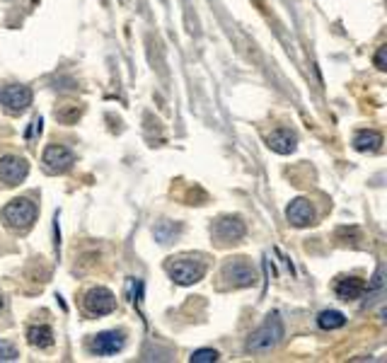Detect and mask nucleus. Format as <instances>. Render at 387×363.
<instances>
[{"label":"nucleus","instance_id":"nucleus-8","mask_svg":"<svg viewBox=\"0 0 387 363\" xmlns=\"http://www.w3.org/2000/svg\"><path fill=\"white\" fill-rule=\"evenodd\" d=\"M90 349L95 351L97 356H111L116 351L124 349V334L121 332H102L97 334L93 341H90Z\"/></svg>","mask_w":387,"mask_h":363},{"label":"nucleus","instance_id":"nucleus-9","mask_svg":"<svg viewBox=\"0 0 387 363\" xmlns=\"http://www.w3.org/2000/svg\"><path fill=\"white\" fill-rule=\"evenodd\" d=\"M223 276H226L232 286H240V288L242 286H252L254 279H257V276H254V269L249 267L247 262H240V259L228 264V267L223 269Z\"/></svg>","mask_w":387,"mask_h":363},{"label":"nucleus","instance_id":"nucleus-2","mask_svg":"<svg viewBox=\"0 0 387 363\" xmlns=\"http://www.w3.org/2000/svg\"><path fill=\"white\" fill-rule=\"evenodd\" d=\"M3 221L13 230H27L37 221V206L29 199H15L3 208Z\"/></svg>","mask_w":387,"mask_h":363},{"label":"nucleus","instance_id":"nucleus-17","mask_svg":"<svg viewBox=\"0 0 387 363\" xmlns=\"http://www.w3.org/2000/svg\"><path fill=\"white\" fill-rule=\"evenodd\" d=\"M218 361V351L213 349H198L191 354V363H213Z\"/></svg>","mask_w":387,"mask_h":363},{"label":"nucleus","instance_id":"nucleus-4","mask_svg":"<svg viewBox=\"0 0 387 363\" xmlns=\"http://www.w3.org/2000/svg\"><path fill=\"white\" fill-rule=\"evenodd\" d=\"M29 167H27V160L24 157H17V155H5L0 157V180H3L8 187H15V184H19L27 177Z\"/></svg>","mask_w":387,"mask_h":363},{"label":"nucleus","instance_id":"nucleus-15","mask_svg":"<svg viewBox=\"0 0 387 363\" xmlns=\"http://www.w3.org/2000/svg\"><path fill=\"white\" fill-rule=\"evenodd\" d=\"M27 339L32 346H39V349H49L51 344H54V332L49 330V327H32V330L27 332Z\"/></svg>","mask_w":387,"mask_h":363},{"label":"nucleus","instance_id":"nucleus-13","mask_svg":"<svg viewBox=\"0 0 387 363\" xmlns=\"http://www.w3.org/2000/svg\"><path fill=\"white\" fill-rule=\"evenodd\" d=\"M269 148L276 153H281V155H286V153H293L295 150V136L290 134L286 129H278L274 131L271 136H269Z\"/></svg>","mask_w":387,"mask_h":363},{"label":"nucleus","instance_id":"nucleus-1","mask_svg":"<svg viewBox=\"0 0 387 363\" xmlns=\"http://www.w3.org/2000/svg\"><path fill=\"white\" fill-rule=\"evenodd\" d=\"M281 337H283L281 318L274 313L264 320V325L259 327L257 332H252V337H249V341H247V349L254 351V354H267V351H271L274 346L281 341Z\"/></svg>","mask_w":387,"mask_h":363},{"label":"nucleus","instance_id":"nucleus-19","mask_svg":"<svg viewBox=\"0 0 387 363\" xmlns=\"http://www.w3.org/2000/svg\"><path fill=\"white\" fill-rule=\"evenodd\" d=\"M385 54H387V46H380V51L375 54V65H378L380 70L387 68V65H385Z\"/></svg>","mask_w":387,"mask_h":363},{"label":"nucleus","instance_id":"nucleus-20","mask_svg":"<svg viewBox=\"0 0 387 363\" xmlns=\"http://www.w3.org/2000/svg\"><path fill=\"white\" fill-rule=\"evenodd\" d=\"M0 308H3V298H0Z\"/></svg>","mask_w":387,"mask_h":363},{"label":"nucleus","instance_id":"nucleus-12","mask_svg":"<svg viewBox=\"0 0 387 363\" xmlns=\"http://www.w3.org/2000/svg\"><path fill=\"white\" fill-rule=\"evenodd\" d=\"M334 291H337V295L341 300H356L363 295L365 284L361 279H356V276H349V279H339L337 286H334Z\"/></svg>","mask_w":387,"mask_h":363},{"label":"nucleus","instance_id":"nucleus-18","mask_svg":"<svg viewBox=\"0 0 387 363\" xmlns=\"http://www.w3.org/2000/svg\"><path fill=\"white\" fill-rule=\"evenodd\" d=\"M17 359V349L8 341H0V361H15Z\"/></svg>","mask_w":387,"mask_h":363},{"label":"nucleus","instance_id":"nucleus-14","mask_svg":"<svg viewBox=\"0 0 387 363\" xmlns=\"http://www.w3.org/2000/svg\"><path fill=\"white\" fill-rule=\"evenodd\" d=\"M383 146V136L378 131H361L358 136L354 138V148L361 153H375Z\"/></svg>","mask_w":387,"mask_h":363},{"label":"nucleus","instance_id":"nucleus-7","mask_svg":"<svg viewBox=\"0 0 387 363\" xmlns=\"http://www.w3.org/2000/svg\"><path fill=\"white\" fill-rule=\"evenodd\" d=\"M85 308L93 315H106L116 308V298H114V293L106 288H93L85 295Z\"/></svg>","mask_w":387,"mask_h":363},{"label":"nucleus","instance_id":"nucleus-16","mask_svg":"<svg viewBox=\"0 0 387 363\" xmlns=\"http://www.w3.org/2000/svg\"><path fill=\"white\" fill-rule=\"evenodd\" d=\"M317 325L322 327V330H339V327L346 325V318L339 310H324V313H319Z\"/></svg>","mask_w":387,"mask_h":363},{"label":"nucleus","instance_id":"nucleus-10","mask_svg":"<svg viewBox=\"0 0 387 363\" xmlns=\"http://www.w3.org/2000/svg\"><path fill=\"white\" fill-rule=\"evenodd\" d=\"M213 235L221 242H237L244 235V223L237 221V218H221L213 228Z\"/></svg>","mask_w":387,"mask_h":363},{"label":"nucleus","instance_id":"nucleus-11","mask_svg":"<svg viewBox=\"0 0 387 363\" xmlns=\"http://www.w3.org/2000/svg\"><path fill=\"white\" fill-rule=\"evenodd\" d=\"M286 216H288V221L293 223L295 228H305V226H310V223H313L315 213H313V206H310L305 199H295V201L288 206Z\"/></svg>","mask_w":387,"mask_h":363},{"label":"nucleus","instance_id":"nucleus-3","mask_svg":"<svg viewBox=\"0 0 387 363\" xmlns=\"http://www.w3.org/2000/svg\"><path fill=\"white\" fill-rule=\"evenodd\" d=\"M167 272H170V276L177 281V284L191 286V284H196L198 279H203V272H206V267H203L201 262H189V259H177V262L167 264Z\"/></svg>","mask_w":387,"mask_h":363},{"label":"nucleus","instance_id":"nucleus-6","mask_svg":"<svg viewBox=\"0 0 387 363\" xmlns=\"http://www.w3.org/2000/svg\"><path fill=\"white\" fill-rule=\"evenodd\" d=\"M0 102L10 111H24L32 105V90L24 88V85H8V88L0 90Z\"/></svg>","mask_w":387,"mask_h":363},{"label":"nucleus","instance_id":"nucleus-5","mask_svg":"<svg viewBox=\"0 0 387 363\" xmlns=\"http://www.w3.org/2000/svg\"><path fill=\"white\" fill-rule=\"evenodd\" d=\"M73 162H75L73 153H70V148H65V146H49L47 150H44V167H47V172L58 175V172L68 170Z\"/></svg>","mask_w":387,"mask_h":363}]
</instances>
